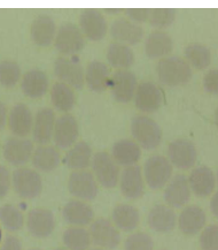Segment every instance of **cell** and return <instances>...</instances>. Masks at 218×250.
<instances>
[{
  "instance_id": "6f0895ef",
  "label": "cell",
  "mask_w": 218,
  "mask_h": 250,
  "mask_svg": "<svg viewBox=\"0 0 218 250\" xmlns=\"http://www.w3.org/2000/svg\"><path fill=\"white\" fill-rule=\"evenodd\" d=\"M161 250H168V249H161Z\"/></svg>"
},
{
  "instance_id": "30bf717a",
  "label": "cell",
  "mask_w": 218,
  "mask_h": 250,
  "mask_svg": "<svg viewBox=\"0 0 218 250\" xmlns=\"http://www.w3.org/2000/svg\"><path fill=\"white\" fill-rule=\"evenodd\" d=\"M54 73L60 82L66 83L73 89H82L85 83V70L81 63L67 57L56 58Z\"/></svg>"
},
{
  "instance_id": "f35d334b",
  "label": "cell",
  "mask_w": 218,
  "mask_h": 250,
  "mask_svg": "<svg viewBox=\"0 0 218 250\" xmlns=\"http://www.w3.org/2000/svg\"><path fill=\"white\" fill-rule=\"evenodd\" d=\"M21 80V67L14 60L6 59L0 62V84L12 88Z\"/></svg>"
},
{
  "instance_id": "c3c4849f",
  "label": "cell",
  "mask_w": 218,
  "mask_h": 250,
  "mask_svg": "<svg viewBox=\"0 0 218 250\" xmlns=\"http://www.w3.org/2000/svg\"><path fill=\"white\" fill-rule=\"evenodd\" d=\"M210 210L216 218H218V191L213 195L210 201Z\"/></svg>"
},
{
  "instance_id": "f546056e",
  "label": "cell",
  "mask_w": 218,
  "mask_h": 250,
  "mask_svg": "<svg viewBox=\"0 0 218 250\" xmlns=\"http://www.w3.org/2000/svg\"><path fill=\"white\" fill-rule=\"evenodd\" d=\"M174 47V42L163 30H154L146 38L145 52L149 58H165L168 57Z\"/></svg>"
},
{
  "instance_id": "44dd1931",
  "label": "cell",
  "mask_w": 218,
  "mask_h": 250,
  "mask_svg": "<svg viewBox=\"0 0 218 250\" xmlns=\"http://www.w3.org/2000/svg\"><path fill=\"white\" fill-rule=\"evenodd\" d=\"M188 184L191 190L198 197H208L215 191L217 179L213 169L208 166H199L190 173Z\"/></svg>"
},
{
  "instance_id": "b9f144b4",
  "label": "cell",
  "mask_w": 218,
  "mask_h": 250,
  "mask_svg": "<svg viewBox=\"0 0 218 250\" xmlns=\"http://www.w3.org/2000/svg\"><path fill=\"white\" fill-rule=\"evenodd\" d=\"M202 250H218V225L213 224L204 227L199 238Z\"/></svg>"
},
{
  "instance_id": "9f6ffc18",
  "label": "cell",
  "mask_w": 218,
  "mask_h": 250,
  "mask_svg": "<svg viewBox=\"0 0 218 250\" xmlns=\"http://www.w3.org/2000/svg\"><path fill=\"white\" fill-rule=\"evenodd\" d=\"M216 179H217V184H218V173H217V176H216Z\"/></svg>"
},
{
  "instance_id": "f1b7e54d",
  "label": "cell",
  "mask_w": 218,
  "mask_h": 250,
  "mask_svg": "<svg viewBox=\"0 0 218 250\" xmlns=\"http://www.w3.org/2000/svg\"><path fill=\"white\" fill-rule=\"evenodd\" d=\"M110 70L108 66L99 60H93L85 69V83L92 91L102 92L109 86Z\"/></svg>"
},
{
  "instance_id": "60d3db41",
  "label": "cell",
  "mask_w": 218,
  "mask_h": 250,
  "mask_svg": "<svg viewBox=\"0 0 218 250\" xmlns=\"http://www.w3.org/2000/svg\"><path fill=\"white\" fill-rule=\"evenodd\" d=\"M124 250H154V241L145 232L132 233L124 241Z\"/></svg>"
},
{
  "instance_id": "7dc6e473",
  "label": "cell",
  "mask_w": 218,
  "mask_h": 250,
  "mask_svg": "<svg viewBox=\"0 0 218 250\" xmlns=\"http://www.w3.org/2000/svg\"><path fill=\"white\" fill-rule=\"evenodd\" d=\"M7 107H6L5 103L0 101V129L5 127L6 121H7Z\"/></svg>"
},
{
  "instance_id": "e575fe53",
  "label": "cell",
  "mask_w": 218,
  "mask_h": 250,
  "mask_svg": "<svg viewBox=\"0 0 218 250\" xmlns=\"http://www.w3.org/2000/svg\"><path fill=\"white\" fill-rule=\"evenodd\" d=\"M107 60L117 70H126L134 63V53L130 46L115 42L108 46Z\"/></svg>"
},
{
  "instance_id": "d4e9b609",
  "label": "cell",
  "mask_w": 218,
  "mask_h": 250,
  "mask_svg": "<svg viewBox=\"0 0 218 250\" xmlns=\"http://www.w3.org/2000/svg\"><path fill=\"white\" fill-rule=\"evenodd\" d=\"M56 115L52 108L45 107L37 112L34 118L33 136L37 143L45 146L53 137L54 126H55Z\"/></svg>"
},
{
  "instance_id": "9a60e30c",
  "label": "cell",
  "mask_w": 218,
  "mask_h": 250,
  "mask_svg": "<svg viewBox=\"0 0 218 250\" xmlns=\"http://www.w3.org/2000/svg\"><path fill=\"white\" fill-rule=\"evenodd\" d=\"M82 33L90 41H101L108 31L107 21L102 13L95 8H86L79 17Z\"/></svg>"
},
{
  "instance_id": "ab89813d",
  "label": "cell",
  "mask_w": 218,
  "mask_h": 250,
  "mask_svg": "<svg viewBox=\"0 0 218 250\" xmlns=\"http://www.w3.org/2000/svg\"><path fill=\"white\" fill-rule=\"evenodd\" d=\"M176 20V11L172 8H152L148 19L149 24L158 30L169 28Z\"/></svg>"
},
{
  "instance_id": "bcb514c9",
  "label": "cell",
  "mask_w": 218,
  "mask_h": 250,
  "mask_svg": "<svg viewBox=\"0 0 218 250\" xmlns=\"http://www.w3.org/2000/svg\"><path fill=\"white\" fill-rule=\"evenodd\" d=\"M0 250H22V243L17 236L9 235L4 240Z\"/></svg>"
},
{
  "instance_id": "52a82bcc",
  "label": "cell",
  "mask_w": 218,
  "mask_h": 250,
  "mask_svg": "<svg viewBox=\"0 0 218 250\" xmlns=\"http://www.w3.org/2000/svg\"><path fill=\"white\" fill-rule=\"evenodd\" d=\"M69 193L81 201H93L98 196L99 184L92 172L73 171L68 179Z\"/></svg>"
},
{
  "instance_id": "f6af8a7d",
  "label": "cell",
  "mask_w": 218,
  "mask_h": 250,
  "mask_svg": "<svg viewBox=\"0 0 218 250\" xmlns=\"http://www.w3.org/2000/svg\"><path fill=\"white\" fill-rule=\"evenodd\" d=\"M126 14L129 20L136 22L148 21L150 15V8H127Z\"/></svg>"
},
{
  "instance_id": "3957f363",
  "label": "cell",
  "mask_w": 218,
  "mask_h": 250,
  "mask_svg": "<svg viewBox=\"0 0 218 250\" xmlns=\"http://www.w3.org/2000/svg\"><path fill=\"white\" fill-rule=\"evenodd\" d=\"M13 189L18 196L24 200H33L41 194L43 179L36 169L18 167L12 175Z\"/></svg>"
},
{
  "instance_id": "ffe728a7",
  "label": "cell",
  "mask_w": 218,
  "mask_h": 250,
  "mask_svg": "<svg viewBox=\"0 0 218 250\" xmlns=\"http://www.w3.org/2000/svg\"><path fill=\"white\" fill-rule=\"evenodd\" d=\"M110 34L116 43L126 44L127 46L136 45L143 40L144 29L129 19L120 18L111 24Z\"/></svg>"
},
{
  "instance_id": "4fadbf2b",
  "label": "cell",
  "mask_w": 218,
  "mask_h": 250,
  "mask_svg": "<svg viewBox=\"0 0 218 250\" xmlns=\"http://www.w3.org/2000/svg\"><path fill=\"white\" fill-rule=\"evenodd\" d=\"M35 151L33 141L24 139V137L13 136L6 141L4 144V158L11 165L22 166L27 164L29 159H31Z\"/></svg>"
},
{
  "instance_id": "836d02e7",
  "label": "cell",
  "mask_w": 218,
  "mask_h": 250,
  "mask_svg": "<svg viewBox=\"0 0 218 250\" xmlns=\"http://www.w3.org/2000/svg\"><path fill=\"white\" fill-rule=\"evenodd\" d=\"M51 101L57 111L67 113L72 111L76 104L75 91L72 86L59 81L54 83L51 89Z\"/></svg>"
},
{
  "instance_id": "7bdbcfd3",
  "label": "cell",
  "mask_w": 218,
  "mask_h": 250,
  "mask_svg": "<svg viewBox=\"0 0 218 250\" xmlns=\"http://www.w3.org/2000/svg\"><path fill=\"white\" fill-rule=\"evenodd\" d=\"M203 88L211 95H218V68L208 70L203 76Z\"/></svg>"
},
{
  "instance_id": "ac0fdd59",
  "label": "cell",
  "mask_w": 218,
  "mask_h": 250,
  "mask_svg": "<svg viewBox=\"0 0 218 250\" xmlns=\"http://www.w3.org/2000/svg\"><path fill=\"white\" fill-rule=\"evenodd\" d=\"M181 232L186 236H194L203 230L207 223V214L199 205H187L177 219Z\"/></svg>"
},
{
  "instance_id": "277c9868",
  "label": "cell",
  "mask_w": 218,
  "mask_h": 250,
  "mask_svg": "<svg viewBox=\"0 0 218 250\" xmlns=\"http://www.w3.org/2000/svg\"><path fill=\"white\" fill-rule=\"evenodd\" d=\"M92 173L104 188H115L120 182V165L108 152H97L92 158Z\"/></svg>"
},
{
  "instance_id": "5b68a950",
  "label": "cell",
  "mask_w": 218,
  "mask_h": 250,
  "mask_svg": "<svg viewBox=\"0 0 218 250\" xmlns=\"http://www.w3.org/2000/svg\"><path fill=\"white\" fill-rule=\"evenodd\" d=\"M172 166L170 160L164 156L156 155L149 157L144 166V178L145 182L152 189L164 188L172 179Z\"/></svg>"
},
{
  "instance_id": "cb8c5ba5",
  "label": "cell",
  "mask_w": 218,
  "mask_h": 250,
  "mask_svg": "<svg viewBox=\"0 0 218 250\" xmlns=\"http://www.w3.org/2000/svg\"><path fill=\"white\" fill-rule=\"evenodd\" d=\"M56 24L50 15L41 14L31 22L30 36L38 46H49L56 36Z\"/></svg>"
},
{
  "instance_id": "ba28073f",
  "label": "cell",
  "mask_w": 218,
  "mask_h": 250,
  "mask_svg": "<svg viewBox=\"0 0 218 250\" xmlns=\"http://www.w3.org/2000/svg\"><path fill=\"white\" fill-rule=\"evenodd\" d=\"M90 235L92 242L98 248L102 249H115L121 242L120 229L114 225L111 220L107 218H98L91 224Z\"/></svg>"
},
{
  "instance_id": "11a10c76",
  "label": "cell",
  "mask_w": 218,
  "mask_h": 250,
  "mask_svg": "<svg viewBox=\"0 0 218 250\" xmlns=\"http://www.w3.org/2000/svg\"><path fill=\"white\" fill-rule=\"evenodd\" d=\"M29 250H41V249H38V248H33V249H29Z\"/></svg>"
},
{
  "instance_id": "6da1fadb",
  "label": "cell",
  "mask_w": 218,
  "mask_h": 250,
  "mask_svg": "<svg viewBox=\"0 0 218 250\" xmlns=\"http://www.w3.org/2000/svg\"><path fill=\"white\" fill-rule=\"evenodd\" d=\"M156 72L160 81L168 86L185 85L192 79V67L178 56L162 58L156 66Z\"/></svg>"
},
{
  "instance_id": "8fae6325",
  "label": "cell",
  "mask_w": 218,
  "mask_h": 250,
  "mask_svg": "<svg viewBox=\"0 0 218 250\" xmlns=\"http://www.w3.org/2000/svg\"><path fill=\"white\" fill-rule=\"evenodd\" d=\"M27 227L34 238L46 239L55 229V218L49 209L35 208L28 212Z\"/></svg>"
},
{
  "instance_id": "1f68e13d",
  "label": "cell",
  "mask_w": 218,
  "mask_h": 250,
  "mask_svg": "<svg viewBox=\"0 0 218 250\" xmlns=\"http://www.w3.org/2000/svg\"><path fill=\"white\" fill-rule=\"evenodd\" d=\"M34 167L41 172H52L60 165L61 155L56 146H39L35 149L31 157Z\"/></svg>"
},
{
  "instance_id": "74e56055",
  "label": "cell",
  "mask_w": 218,
  "mask_h": 250,
  "mask_svg": "<svg viewBox=\"0 0 218 250\" xmlns=\"http://www.w3.org/2000/svg\"><path fill=\"white\" fill-rule=\"evenodd\" d=\"M24 214L14 204H4L0 207V223L9 232H18L24 226Z\"/></svg>"
},
{
  "instance_id": "83f0119b",
  "label": "cell",
  "mask_w": 218,
  "mask_h": 250,
  "mask_svg": "<svg viewBox=\"0 0 218 250\" xmlns=\"http://www.w3.org/2000/svg\"><path fill=\"white\" fill-rule=\"evenodd\" d=\"M21 89L30 98H40L49 90V78L40 69H30L22 76Z\"/></svg>"
},
{
  "instance_id": "7c38bea8",
  "label": "cell",
  "mask_w": 218,
  "mask_h": 250,
  "mask_svg": "<svg viewBox=\"0 0 218 250\" xmlns=\"http://www.w3.org/2000/svg\"><path fill=\"white\" fill-rule=\"evenodd\" d=\"M113 97L120 103H129L136 95L138 82L136 75L131 70H116L109 82Z\"/></svg>"
},
{
  "instance_id": "e0dca14e",
  "label": "cell",
  "mask_w": 218,
  "mask_h": 250,
  "mask_svg": "<svg viewBox=\"0 0 218 250\" xmlns=\"http://www.w3.org/2000/svg\"><path fill=\"white\" fill-rule=\"evenodd\" d=\"M163 101L162 92L155 83L146 81L138 84L134 104L144 113H154L161 107Z\"/></svg>"
},
{
  "instance_id": "816d5d0a",
  "label": "cell",
  "mask_w": 218,
  "mask_h": 250,
  "mask_svg": "<svg viewBox=\"0 0 218 250\" xmlns=\"http://www.w3.org/2000/svg\"><path fill=\"white\" fill-rule=\"evenodd\" d=\"M89 250H107V249H102V248H91Z\"/></svg>"
},
{
  "instance_id": "ee69618b",
  "label": "cell",
  "mask_w": 218,
  "mask_h": 250,
  "mask_svg": "<svg viewBox=\"0 0 218 250\" xmlns=\"http://www.w3.org/2000/svg\"><path fill=\"white\" fill-rule=\"evenodd\" d=\"M12 186V175L9 169L4 165H0V200L5 198L9 193Z\"/></svg>"
},
{
  "instance_id": "7a4b0ae2",
  "label": "cell",
  "mask_w": 218,
  "mask_h": 250,
  "mask_svg": "<svg viewBox=\"0 0 218 250\" xmlns=\"http://www.w3.org/2000/svg\"><path fill=\"white\" fill-rule=\"evenodd\" d=\"M131 133L136 142L146 150L158 148L162 140V129L159 124L147 115H137L131 123Z\"/></svg>"
},
{
  "instance_id": "4316f807",
  "label": "cell",
  "mask_w": 218,
  "mask_h": 250,
  "mask_svg": "<svg viewBox=\"0 0 218 250\" xmlns=\"http://www.w3.org/2000/svg\"><path fill=\"white\" fill-rule=\"evenodd\" d=\"M111 157L118 165L132 166L137 165L142 157V149L136 141L130 139L118 140L111 149Z\"/></svg>"
},
{
  "instance_id": "5bb4252c",
  "label": "cell",
  "mask_w": 218,
  "mask_h": 250,
  "mask_svg": "<svg viewBox=\"0 0 218 250\" xmlns=\"http://www.w3.org/2000/svg\"><path fill=\"white\" fill-rule=\"evenodd\" d=\"M120 189L124 197L129 200H139L145 193V178L138 165L127 166L120 176Z\"/></svg>"
},
{
  "instance_id": "d590c367",
  "label": "cell",
  "mask_w": 218,
  "mask_h": 250,
  "mask_svg": "<svg viewBox=\"0 0 218 250\" xmlns=\"http://www.w3.org/2000/svg\"><path fill=\"white\" fill-rule=\"evenodd\" d=\"M185 60L188 65L198 70L208 68L211 63V52L201 43H192L185 49Z\"/></svg>"
},
{
  "instance_id": "8992f818",
  "label": "cell",
  "mask_w": 218,
  "mask_h": 250,
  "mask_svg": "<svg viewBox=\"0 0 218 250\" xmlns=\"http://www.w3.org/2000/svg\"><path fill=\"white\" fill-rule=\"evenodd\" d=\"M54 45L63 56H73L83 50L85 45V36L78 25L68 22L57 29Z\"/></svg>"
},
{
  "instance_id": "d6a6232c",
  "label": "cell",
  "mask_w": 218,
  "mask_h": 250,
  "mask_svg": "<svg viewBox=\"0 0 218 250\" xmlns=\"http://www.w3.org/2000/svg\"><path fill=\"white\" fill-rule=\"evenodd\" d=\"M92 148L85 141L75 143L66 153L65 163L73 171H83L92 163Z\"/></svg>"
},
{
  "instance_id": "7402d4cb",
  "label": "cell",
  "mask_w": 218,
  "mask_h": 250,
  "mask_svg": "<svg viewBox=\"0 0 218 250\" xmlns=\"http://www.w3.org/2000/svg\"><path fill=\"white\" fill-rule=\"evenodd\" d=\"M62 217L69 225L84 227L94 222V211L84 201L72 200L63 207Z\"/></svg>"
},
{
  "instance_id": "8d00e7d4",
  "label": "cell",
  "mask_w": 218,
  "mask_h": 250,
  "mask_svg": "<svg viewBox=\"0 0 218 250\" xmlns=\"http://www.w3.org/2000/svg\"><path fill=\"white\" fill-rule=\"evenodd\" d=\"M62 241L68 250H89L92 240L90 232L84 227L72 226L65 230Z\"/></svg>"
},
{
  "instance_id": "db71d44e",
  "label": "cell",
  "mask_w": 218,
  "mask_h": 250,
  "mask_svg": "<svg viewBox=\"0 0 218 250\" xmlns=\"http://www.w3.org/2000/svg\"><path fill=\"white\" fill-rule=\"evenodd\" d=\"M0 242H1V229H0Z\"/></svg>"
},
{
  "instance_id": "2e32d148",
  "label": "cell",
  "mask_w": 218,
  "mask_h": 250,
  "mask_svg": "<svg viewBox=\"0 0 218 250\" xmlns=\"http://www.w3.org/2000/svg\"><path fill=\"white\" fill-rule=\"evenodd\" d=\"M79 135V127L73 115L66 113L59 117L54 126L53 139L57 148L67 149L76 143Z\"/></svg>"
},
{
  "instance_id": "d6986e66",
  "label": "cell",
  "mask_w": 218,
  "mask_h": 250,
  "mask_svg": "<svg viewBox=\"0 0 218 250\" xmlns=\"http://www.w3.org/2000/svg\"><path fill=\"white\" fill-rule=\"evenodd\" d=\"M191 187L188 179L184 174L175 175L164 189V200L168 207L178 209L187 204L191 198Z\"/></svg>"
},
{
  "instance_id": "4dcf8cb0",
  "label": "cell",
  "mask_w": 218,
  "mask_h": 250,
  "mask_svg": "<svg viewBox=\"0 0 218 250\" xmlns=\"http://www.w3.org/2000/svg\"><path fill=\"white\" fill-rule=\"evenodd\" d=\"M114 225L123 232H132L140 223V214L136 207L131 204L121 203L114 208L111 213Z\"/></svg>"
},
{
  "instance_id": "f907efd6",
  "label": "cell",
  "mask_w": 218,
  "mask_h": 250,
  "mask_svg": "<svg viewBox=\"0 0 218 250\" xmlns=\"http://www.w3.org/2000/svg\"><path fill=\"white\" fill-rule=\"evenodd\" d=\"M106 12H108V13H120L121 12V9H106Z\"/></svg>"
},
{
  "instance_id": "603a6c76",
  "label": "cell",
  "mask_w": 218,
  "mask_h": 250,
  "mask_svg": "<svg viewBox=\"0 0 218 250\" xmlns=\"http://www.w3.org/2000/svg\"><path fill=\"white\" fill-rule=\"evenodd\" d=\"M8 128L9 130L18 137H25L33 131L34 115L30 108L23 103L15 104L11 108L8 114Z\"/></svg>"
},
{
  "instance_id": "681fc988",
  "label": "cell",
  "mask_w": 218,
  "mask_h": 250,
  "mask_svg": "<svg viewBox=\"0 0 218 250\" xmlns=\"http://www.w3.org/2000/svg\"><path fill=\"white\" fill-rule=\"evenodd\" d=\"M215 124H216V126L218 128V107H217L216 112H215Z\"/></svg>"
},
{
  "instance_id": "9c48e42d",
  "label": "cell",
  "mask_w": 218,
  "mask_h": 250,
  "mask_svg": "<svg viewBox=\"0 0 218 250\" xmlns=\"http://www.w3.org/2000/svg\"><path fill=\"white\" fill-rule=\"evenodd\" d=\"M168 159L179 169H190L198 159L197 146L187 139H177L169 144Z\"/></svg>"
},
{
  "instance_id": "484cf974",
  "label": "cell",
  "mask_w": 218,
  "mask_h": 250,
  "mask_svg": "<svg viewBox=\"0 0 218 250\" xmlns=\"http://www.w3.org/2000/svg\"><path fill=\"white\" fill-rule=\"evenodd\" d=\"M148 226L158 233H169L177 224V216L172 208L164 204H156L150 209L147 217Z\"/></svg>"
},
{
  "instance_id": "f5cc1de1",
  "label": "cell",
  "mask_w": 218,
  "mask_h": 250,
  "mask_svg": "<svg viewBox=\"0 0 218 250\" xmlns=\"http://www.w3.org/2000/svg\"><path fill=\"white\" fill-rule=\"evenodd\" d=\"M54 250H68L67 248H56V249H54Z\"/></svg>"
}]
</instances>
